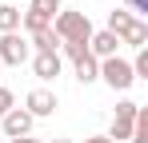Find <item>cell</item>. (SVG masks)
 <instances>
[{"mask_svg": "<svg viewBox=\"0 0 148 143\" xmlns=\"http://www.w3.org/2000/svg\"><path fill=\"white\" fill-rule=\"evenodd\" d=\"M52 32L60 36V44H88L96 28H92V20H88V12L60 8V12H56V20H52Z\"/></svg>", "mask_w": 148, "mask_h": 143, "instance_id": "6da1fadb", "label": "cell"}, {"mask_svg": "<svg viewBox=\"0 0 148 143\" xmlns=\"http://www.w3.org/2000/svg\"><path fill=\"white\" fill-rule=\"evenodd\" d=\"M32 60V44L24 32H8L0 36V68H24Z\"/></svg>", "mask_w": 148, "mask_h": 143, "instance_id": "7a4b0ae2", "label": "cell"}, {"mask_svg": "<svg viewBox=\"0 0 148 143\" xmlns=\"http://www.w3.org/2000/svg\"><path fill=\"white\" fill-rule=\"evenodd\" d=\"M112 92H128L132 84H136V76H132V64L124 60V56H108V60H100V76Z\"/></svg>", "mask_w": 148, "mask_h": 143, "instance_id": "3957f363", "label": "cell"}, {"mask_svg": "<svg viewBox=\"0 0 148 143\" xmlns=\"http://www.w3.org/2000/svg\"><path fill=\"white\" fill-rule=\"evenodd\" d=\"M56 107H60V99H56V92H48V88H32V92L24 95V111L32 119H48Z\"/></svg>", "mask_w": 148, "mask_h": 143, "instance_id": "277c9868", "label": "cell"}, {"mask_svg": "<svg viewBox=\"0 0 148 143\" xmlns=\"http://www.w3.org/2000/svg\"><path fill=\"white\" fill-rule=\"evenodd\" d=\"M32 72H36V80L40 84H52L56 76H60V68H64V60H60V52H32Z\"/></svg>", "mask_w": 148, "mask_h": 143, "instance_id": "5b68a950", "label": "cell"}, {"mask_svg": "<svg viewBox=\"0 0 148 143\" xmlns=\"http://www.w3.org/2000/svg\"><path fill=\"white\" fill-rule=\"evenodd\" d=\"M0 127H4V135H8V139H20V135H32V127H36V119L28 115L24 107H12L8 115L0 119Z\"/></svg>", "mask_w": 148, "mask_h": 143, "instance_id": "8992f818", "label": "cell"}, {"mask_svg": "<svg viewBox=\"0 0 148 143\" xmlns=\"http://www.w3.org/2000/svg\"><path fill=\"white\" fill-rule=\"evenodd\" d=\"M88 56L92 60H108V56H120V40L108 32V28H100L92 32V40H88Z\"/></svg>", "mask_w": 148, "mask_h": 143, "instance_id": "52a82bcc", "label": "cell"}, {"mask_svg": "<svg viewBox=\"0 0 148 143\" xmlns=\"http://www.w3.org/2000/svg\"><path fill=\"white\" fill-rule=\"evenodd\" d=\"M72 76H76V84H84V88H88V84H96L100 60H92L88 52H84V56H76V60H72Z\"/></svg>", "mask_w": 148, "mask_h": 143, "instance_id": "ba28073f", "label": "cell"}, {"mask_svg": "<svg viewBox=\"0 0 148 143\" xmlns=\"http://www.w3.org/2000/svg\"><path fill=\"white\" fill-rule=\"evenodd\" d=\"M120 44H128V48H148V24L144 20H132L128 28H124V36H120Z\"/></svg>", "mask_w": 148, "mask_h": 143, "instance_id": "9c48e42d", "label": "cell"}, {"mask_svg": "<svg viewBox=\"0 0 148 143\" xmlns=\"http://www.w3.org/2000/svg\"><path fill=\"white\" fill-rule=\"evenodd\" d=\"M28 44H32V52H60V36L52 28H44V32H32Z\"/></svg>", "mask_w": 148, "mask_h": 143, "instance_id": "30bf717a", "label": "cell"}, {"mask_svg": "<svg viewBox=\"0 0 148 143\" xmlns=\"http://www.w3.org/2000/svg\"><path fill=\"white\" fill-rule=\"evenodd\" d=\"M20 32V8L16 4H0V36Z\"/></svg>", "mask_w": 148, "mask_h": 143, "instance_id": "8fae6325", "label": "cell"}, {"mask_svg": "<svg viewBox=\"0 0 148 143\" xmlns=\"http://www.w3.org/2000/svg\"><path fill=\"white\" fill-rule=\"evenodd\" d=\"M132 20H136V16H132L128 8H112V12H108V32L120 40V36H124V28H128Z\"/></svg>", "mask_w": 148, "mask_h": 143, "instance_id": "7c38bea8", "label": "cell"}, {"mask_svg": "<svg viewBox=\"0 0 148 143\" xmlns=\"http://www.w3.org/2000/svg\"><path fill=\"white\" fill-rule=\"evenodd\" d=\"M132 123H136V119H120V115H112L108 139H112V143H128V139H132Z\"/></svg>", "mask_w": 148, "mask_h": 143, "instance_id": "4fadbf2b", "label": "cell"}, {"mask_svg": "<svg viewBox=\"0 0 148 143\" xmlns=\"http://www.w3.org/2000/svg\"><path fill=\"white\" fill-rule=\"evenodd\" d=\"M128 64H132V76L136 80H148V48H140L136 60H128Z\"/></svg>", "mask_w": 148, "mask_h": 143, "instance_id": "5bb4252c", "label": "cell"}, {"mask_svg": "<svg viewBox=\"0 0 148 143\" xmlns=\"http://www.w3.org/2000/svg\"><path fill=\"white\" fill-rule=\"evenodd\" d=\"M28 8H36V12H44V16H56V12L64 8V0H28Z\"/></svg>", "mask_w": 148, "mask_h": 143, "instance_id": "9a60e30c", "label": "cell"}, {"mask_svg": "<svg viewBox=\"0 0 148 143\" xmlns=\"http://www.w3.org/2000/svg\"><path fill=\"white\" fill-rule=\"evenodd\" d=\"M136 111H140L136 99H120V103H116V115H120V119H136Z\"/></svg>", "mask_w": 148, "mask_h": 143, "instance_id": "2e32d148", "label": "cell"}, {"mask_svg": "<svg viewBox=\"0 0 148 143\" xmlns=\"http://www.w3.org/2000/svg\"><path fill=\"white\" fill-rule=\"evenodd\" d=\"M12 107H16V95H12V92H8V88H4V84H0V119L8 115Z\"/></svg>", "mask_w": 148, "mask_h": 143, "instance_id": "e0dca14e", "label": "cell"}, {"mask_svg": "<svg viewBox=\"0 0 148 143\" xmlns=\"http://www.w3.org/2000/svg\"><path fill=\"white\" fill-rule=\"evenodd\" d=\"M128 12L136 16V12H148V0H128Z\"/></svg>", "mask_w": 148, "mask_h": 143, "instance_id": "ac0fdd59", "label": "cell"}, {"mask_svg": "<svg viewBox=\"0 0 148 143\" xmlns=\"http://www.w3.org/2000/svg\"><path fill=\"white\" fill-rule=\"evenodd\" d=\"M8 143H44V139H36V135H20V139H8Z\"/></svg>", "mask_w": 148, "mask_h": 143, "instance_id": "d6986e66", "label": "cell"}, {"mask_svg": "<svg viewBox=\"0 0 148 143\" xmlns=\"http://www.w3.org/2000/svg\"><path fill=\"white\" fill-rule=\"evenodd\" d=\"M84 143H112V139H108V135H88Z\"/></svg>", "mask_w": 148, "mask_h": 143, "instance_id": "ffe728a7", "label": "cell"}, {"mask_svg": "<svg viewBox=\"0 0 148 143\" xmlns=\"http://www.w3.org/2000/svg\"><path fill=\"white\" fill-rule=\"evenodd\" d=\"M48 143H72V139H48Z\"/></svg>", "mask_w": 148, "mask_h": 143, "instance_id": "44dd1931", "label": "cell"}]
</instances>
